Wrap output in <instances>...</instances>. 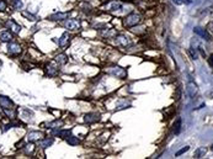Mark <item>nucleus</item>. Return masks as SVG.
Wrapping results in <instances>:
<instances>
[{
	"instance_id": "cd10ccee",
	"label": "nucleus",
	"mask_w": 213,
	"mask_h": 159,
	"mask_svg": "<svg viewBox=\"0 0 213 159\" xmlns=\"http://www.w3.org/2000/svg\"><path fill=\"white\" fill-rule=\"evenodd\" d=\"M81 6L84 7V9H83V11H84L85 14H90V12L93 11V7H91L89 4H86V2H85V4H81Z\"/></svg>"
},
{
	"instance_id": "9b49d317",
	"label": "nucleus",
	"mask_w": 213,
	"mask_h": 159,
	"mask_svg": "<svg viewBox=\"0 0 213 159\" xmlns=\"http://www.w3.org/2000/svg\"><path fill=\"white\" fill-rule=\"evenodd\" d=\"M99 120H100V115L96 114V112H90V114H86V115L84 116V122H85V123H89V125L95 123V122H98Z\"/></svg>"
},
{
	"instance_id": "a878e982",
	"label": "nucleus",
	"mask_w": 213,
	"mask_h": 159,
	"mask_svg": "<svg viewBox=\"0 0 213 159\" xmlns=\"http://www.w3.org/2000/svg\"><path fill=\"white\" fill-rule=\"evenodd\" d=\"M4 112H5V115L6 116H9L11 120L15 117V115H16V112H15V109H4Z\"/></svg>"
},
{
	"instance_id": "5701e85b",
	"label": "nucleus",
	"mask_w": 213,
	"mask_h": 159,
	"mask_svg": "<svg viewBox=\"0 0 213 159\" xmlns=\"http://www.w3.org/2000/svg\"><path fill=\"white\" fill-rule=\"evenodd\" d=\"M101 35H102L104 37H112V36L116 35V31L112 30V28H104V31L101 32Z\"/></svg>"
},
{
	"instance_id": "ddd939ff",
	"label": "nucleus",
	"mask_w": 213,
	"mask_h": 159,
	"mask_svg": "<svg viewBox=\"0 0 213 159\" xmlns=\"http://www.w3.org/2000/svg\"><path fill=\"white\" fill-rule=\"evenodd\" d=\"M69 42H70V35L68 33V32H64L62 36H61V38H59V41H58V43H59V47L61 48H65V47H68V45H69Z\"/></svg>"
},
{
	"instance_id": "b1692460",
	"label": "nucleus",
	"mask_w": 213,
	"mask_h": 159,
	"mask_svg": "<svg viewBox=\"0 0 213 159\" xmlns=\"http://www.w3.org/2000/svg\"><path fill=\"white\" fill-rule=\"evenodd\" d=\"M180 131H181V118L179 117V118L176 120V122L174 123V133H175V135H179Z\"/></svg>"
},
{
	"instance_id": "dca6fc26",
	"label": "nucleus",
	"mask_w": 213,
	"mask_h": 159,
	"mask_svg": "<svg viewBox=\"0 0 213 159\" xmlns=\"http://www.w3.org/2000/svg\"><path fill=\"white\" fill-rule=\"evenodd\" d=\"M49 19L53 21H62L64 19H68V12H56V14H52Z\"/></svg>"
},
{
	"instance_id": "e433bc0d",
	"label": "nucleus",
	"mask_w": 213,
	"mask_h": 159,
	"mask_svg": "<svg viewBox=\"0 0 213 159\" xmlns=\"http://www.w3.org/2000/svg\"><path fill=\"white\" fill-rule=\"evenodd\" d=\"M211 149H212V151H213V146H212V148H211Z\"/></svg>"
},
{
	"instance_id": "393cba45",
	"label": "nucleus",
	"mask_w": 213,
	"mask_h": 159,
	"mask_svg": "<svg viewBox=\"0 0 213 159\" xmlns=\"http://www.w3.org/2000/svg\"><path fill=\"white\" fill-rule=\"evenodd\" d=\"M23 151H25V153H26V154L31 156V154H32V153L35 152V146L32 144V142H30L28 144H26V146H25V149H23Z\"/></svg>"
},
{
	"instance_id": "aec40b11",
	"label": "nucleus",
	"mask_w": 213,
	"mask_h": 159,
	"mask_svg": "<svg viewBox=\"0 0 213 159\" xmlns=\"http://www.w3.org/2000/svg\"><path fill=\"white\" fill-rule=\"evenodd\" d=\"M58 64H65L67 62H68V56H65L64 53H61V54H58L57 57H56V59H54Z\"/></svg>"
},
{
	"instance_id": "412c9836",
	"label": "nucleus",
	"mask_w": 213,
	"mask_h": 159,
	"mask_svg": "<svg viewBox=\"0 0 213 159\" xmlns=\"http://www.w3.org/2000/svg\"><path fill=\"white\" fill-rule=\"evenodd\" d=\"M206 153H207V148L206 147H200L195 152V158H202V157L206 156Z\"/></svg>"
},
{
	"instance_id": "9d476101",
	"label": "nucleus",
	"mask_w": 213,
	"mask_h": 159,
	"mask_svg": "<svg viewBox=\"0 0 213 159\" xmlns=\"http://www.w3.org/2000/svg\"><path fill=\"white\" fill-rule=\"evenodd\" d=\"M0 106L4 109H15V104L11 99H9L7 96L0 95Z\"/></svg>"
},
{
	"instance_id": "0eeeda50",
	"label": "nucleus",
	"mask_w": 213,
	"mask_h": 159,
	"mask_svg": "<svg viewBox=\"0 0 213 159\" xmlns=\"http://www.w3.org/2000/svg\"><path fill=\"white\" fill-rule=\"evenodd\" d=\"M197 14L201 15V16H206V15L213 14V0H207V1L201 6V9L198 10Z\"/></svg>"
},
{
	"instance_id": "6e6552de",
	"label": "nucleus",
	"mask_w": 213,
	"mask_h": 159,
	"mask_svg": "<svg viewBox=\"0 0 213 159\" xmlns=\"http://www.w3.org/2000/svg\"><path fill=\"white\" fill-rule=\"evenodd\" d=\"M64 27L67 30H69V31H77V30H79L81 27V24L77 19H69V20H67L64 22Z\"/></svg>"
},
{
	"instance_id": "58836bf2",
	"label": "nucleus",
	"mask_w": 213,
	"mask_h": 159,
	"mask_svg": "<svg viewBox=\"0 0 213 159\" xmlns=\"http://www.w3.org/2000/svg\"><path fill=\"white\" fill-rule=\"evenodd\" d=\"M0 64H1V63H0Z\"/></svg>"
},
{
	"instance_id": "f257e3e1",
	"label": "nucleus",
	"mask_w": 213,
	"mask_h": 159,
	"mask_svg": "<svg viewBox=\"0 0 213 159\" xmlns=\"http://www.w3.org/2000/svg\"><path fill=\"white\" fill-rule=\"evenodd\" d=\"M142 22V15L138 12H132L123 19V25L126 27H134Z\"/></svg>"
},
{
	"instance_id": "423d86ee",
	"label": "nucleus",
	"mask_w": 213,
	"mask_h": 159,
	"mask_svg": "<svg viewBox=\"0 0 213 159\" xmlns=\"http://www.w3.org/2000/svg\"><path fill=\"white\" fill-rule=\"evenodd\" d=\"M186 94L190 99H196V96L198 95V86L195 81H190L186 85Z\"/></svg>"
},
{
	"instance_id": "7c9ffc66",
	"label": "nucleus",
	"mask_w": 213,
	"mask_h": 159,
	"mask_svg": "<svg viewBox=\"0 0 213 159\" xmlns=\"http://www.w3.org/2000/svg\"><path fill=\"white\" fill-rule=\"evenodd\" d=\"M23 15H25L28 20H31V21H36V20H37V19H36V16L31 15V14H30V12H27V11H25V12H23Z\"/></svg>"
},
{
	"instance_id": "473e14b6",
	"label": "nucleus",
	"mask_w": 213,
	"mask_h": 159,
	"mask_svg": "<svg viewBox=\"0 0 213 159\" xmlns=\"http://www.w3.org/2000/svg\"><path fill=\"white\" fill-rule=\"evenodd\" d=\"M207 31H208V33H211L213 36V22H210L207 25Z\"/></svg>"
},
{
	"instance_id": "f704fd0d",
	"label": "nucleus",
	"mask_w": 213,
	"mask_h": 159,
	"mask_svg": "<svg viewBox=\"0 0 213 159\" xmlns=\"http://www.w3.org/2000/svg\"><path fill=\"white\" fill-rule=\"evenodd\" d=\"M208 63H210V66H211V67H213V54L210 56V58H208Z\"/></svg>"
},
{
	"instance_id": "bb28decb",
	"label": "nucleus",
	"mask_w": 213,
	"mask_h": 159,
	"mask_svg": "<svg viewBox=\"0 0 213 159\" xmlns=\"http://www.w3.org/2000/svg\"><path fill=\"white\" fill-rule=\"evenodd\" d=\"M189 54L191 56L192 59H197V58H198V53H197L196 48H194V47H191V48L189 49Z\"/></svg>"
},
{
	"instance_id": "c756f323",
	"label": "nucleus",
	"mask_w": 213,
	"mask_h": 159,
	"mask_svg": "<svg viewBox=\"0 0 213 159\" xmlns=\"http://www.w3.org/2000/svg\"><path fill=\"white\" fill-rule=\"evenodd\" d=\"M189 149H190V147H189V146H186V147H184V148H181L180 151H178L175 156H176V157H180V156H182L184 153H186V152H187Z\"/></svg>"
},
{
	"instance_id": "39448f33",
	"label": "nucleus",
	"mask_w": 213,
	"mask_h": 159,
	"mask_svg": "<svg viewBox=\"0 0 213 159\" xmlns=\"http://www.w3.org/2000/svg\"><path fill=\"white\" fill-rule=\"evenodd\" d=\"M115 42H116V45L117 46H119V47H128V46H131L132 45V40L128 37V36H126V35H116V37H115Z\"/></svg>"
},
{
	"instance_id": "7ed1b4c3",
	"label": "nucleus",
	"mask_w": 213,
	"mask_h": 159,
	"mask_svg": "<svg viewBox=\"0 0 213 159\" xmlns=\"http://www.w3.org/2000/svg\"><path fill=\"white\" fill-rule=\"evenodd\" d=\"M122 7H123V5H122V2H121L119 0H111V1H108L106 5L104 6V9H105L106 11H108V12H113V14L122 11Z\"/></svg>"
},
{
	"instance_id": "2f4dec72",
	"label": "nucleus",
	"mask_w": 213,
	"mask_h": 159,
	"mask_svg": "<svg viewBox=\"0 0 213 159\" xmlns=\"http://www.w3.org/2000/svg\"><path fill=\"white\" fill-rule=\"evenodd\" d=\"M7 7V4L5 0H0V11H5Z\"/></svg>"
},
{
	"instance_id": "a211bd4d",
	"label": "nucleus",
	"mask_w": 213,
	"mask_h": 159,
	"mask_svg": "<svg viewBox=\"0 0 213 159\" xmlns=\"http://www.w3.org/2000/svg\"><path fill=\"white\" fill-rule=\"evenodd\" d=\"M12 40V32L11 31H4L0 33V41L1 42H11Z\"/></svg>"
},
{
	"instance_id": "20e7f679",
	"label": "nucleus",
	"mask_w": 213,
	"mask_h": 159,
	"mask_svg": "<svg viewBox=\"0 0 213 159\" xmlns=\"http://www.w3.org/2000/svg\"><path fill=\"white\" fill-rule=\"evenodd\" d=\"M59 73V64L56 62V61H52L49 62L47 66H46V74L48 77H56L57 74Z\"/></svg>"
},
{
	"instance_id": "6ab92c4d",
	"label": "nucleus",
	"mask_w": 213,
	"mask_h": 159,
	"mask_svg": "<svg viewBox=\"0 0 213 159\" xmlns=\"http://www.w3.org/2000/svg\"><path fill=\"white\" fill-rule=\"evenodd\" d=\"M47 126V128H51V130H59L62 126H63V121H58V120H56V121H53V122H49V123H47L46 125Z\"/></svg>"
},
{
	"instance_id": "f3484780",
	"label": "nucleus",
	"mask_w": 213,
	"mask_h": 159,
	"mask_svg": "<svg viewBox=\"0 0 213 159\" xmlns=\"http://www.w3.org/2000/svg\"><path fill=\"white\" fill-rule=\"evenodd\" d=\"M53 144V138H41L40 141H38V146L41 147V148H48V147H51Z\"/></svg>"
},
{
	"instance_id": "f03ea898",
	"label": "nucleus",
	"mask_w": 213,
	"mask_h": 159,
	"mask_svg": "<svg viewBox=\"0 0 213 159\" xmlns=\"http://www.w3.org/2000/svg\"><path fill=\"white\" fill-rule=\"evenodd\" d=\"M107 74L112 75V77H116V78H119V79H124L127 78V71L119 66H113V67H108L106 69Z\"/></svg>"
},
{
	"instance_id": "4468645a",
	"label": "nucleus",
	"mask_w": 213,
	"mask_h": 159,
	"mask_svg": "<svg viewBox=\"0 0 213 159\" xmlns=\"http://www.w3.org/2000/svg\"><path fill=\"white\" fill-rule=\"evenodd\" d=\"M43 137V135L38 131H32V132H28L27 136H26V140L28 142H36V141H40L41 138Z\"/></svg>"
},
{
	"instance_id": "f8f14e48",
	"label": "nucleus",
	"mask_w": 213,
	"mask_h": 159,
	"mask_svg": "<svg viewBox=\"0 0 213 159\" xmlns=\"http://www.w3.org/2000/svg\"><path fill=\"white\" fill-rule=\"evenodd\" d=\"M5 25L12 33H20V31H21V26L19 24H16L14 20H7L5 22Z\"/></svg>"
},
{
	"instance_id": "4c0bfd02",
	"label": "nucleus",
	"mask_w": 213,
	"mask_h": 159,
	"mask_svg": "<svg viewBox=\"0 0 213 159\" xmlns=\"http://www.w3.org/2000/svg\"><path fill=\"white\" fill-rule=\"evenodd\" d=\"M0 118H1V114H0Z\"/></svg>"
},
{
	"instance_id": "1a4fd4ad",
	"label": "nucleus",
	"mask_w": 213,
	"mask_h": 159,
	"mask_svg": "<svg viewBox=\"0 0 213 159\" xmlns=\"http://www.w3.org/2000/svg\"><path fill=\"white\" fill-rule=\"evenodd\" d=\"M7 52L11 54V56H17L22 52V48L19 43L16 42H9L7 43Z\"/></svg>"
},
{
	"instance_id": "4be33fe9",
	"label": "nucleus",
	"mask_w": 213,
	"mask_h": 159,
	"mask_svg": "<svg viewBox=\"0 0 213 159\" xmlns=\"http://www.w3.org/2000/svg\"><path fill=\"white\" fill-rule=\"evenodd\" d=\"M67 143L70 144V146H78V144L80 143V141H79V138L75 137V136H68V137H67Z\"/></svg>"
},
{
	"instance_id": "c85d7f7f",
	"label": "nucleus",
	"mask_w": 213,
	"mask_h": 159,
	"mask_svg": "<svg viewBox=\"0 0 213 159\" xmlns=\"http://www.w3.org/2000/svg\"><path fill=\"white\" fill-rule=\"evenodd\" d=\"M12 7L16 9V10L21 9V7H22V1H21V0H14V1H12Z\"/></svg>"
},
{
	"instance_id": "c9c22d12",
	"label": "nucleus",
	"mask_w": 213,
	"mask_h": 159,
	"mask_svg": "<svg viewBox=\"0 0 213 159\" xmlns=\"http://www.w3.org/2000/svg\"><path fill=\"white\" fill-rule=\"evenodd\" d=\"M207 96H208L210 99H213V90H212V91H210V92L207 94Z\"/></svg>"
},
{
	"instance_id": "2eb2a0df",
	"label": "nucleus",
	"mask_w": 213,
	"mask_h": 159,
	"mask_svg": "<svg viewBox=\"0 0 213 159\" xmlns=\"http://www.w3.org/2000/svg\"><path fill=\"white\" fill-rule=\"evenodd\" d=\"M194 32L198 36H201L202 38H205L206 41H211V36L208 33V31H206V28H202V27H195L194 28Z\"/></svg>"
},
{
	"instance_id": "72a5a7b5",
	"label": "nucleus",
	"mask_w": 213,
	"mask_h": 159,
	"mask_svg": "<svg viewBox=\"0 0 213 159\" xmlns=\"http://www.w3.org/2000/svg\"><path fill=\"white\" fill-rule=\"evenodd\" d=\"M173 2L176 5H182V4H185V0H173Z\"/></svg>"
}]
</instances>
